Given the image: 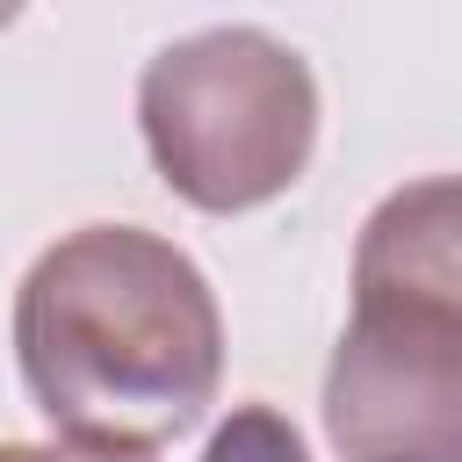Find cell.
Wrapping results in <instances>:
<instances>
[{
  "mask_svg": "<svg viewBox=\"0 0 462 462\" xmlns=\"http://www.w3.org/2000/svg\"><path fill=\"white\" fill-rule=\"evenodd\" d=\"M14 361L65 440L152 455L217 404L224 318L173 238L79 224L14 289Z\"/></svg>",
  "mask_w": 462,
  "mask_h": 462,
  "instance_id": "cell-1",
  "label": "cell"
},
{
  "mask_svg": "<svg viewBox=\"0 0 462 462\" xmlns=\"http://www.w3.org/2000/svg\"><path fill=\"white\" fill-rule=\"evenodd\" d=\"M137 130L180 202L238 217L303 180L318 144V79L267 29H195L144 65Z\"/></svg>",
  "mask_w": 462,
  "mask_h": 462,
  "instance_id": "cell-2",
  "label": "cell"
},
{
  "mask_svg": "<svg viewBox=\"0 0 462 462\" xmlns=\"http://www.w3.org/2000/svg\"><path fill=\"white\" fill-rule=\"evenodd\" d=\"M339 462H462V325L404 303H354L325 368Z\"/></svg>",
  "mask_w": 462,
  "mask_h": 462,
  "instance_id": "cell-3",
  "label": "cell"
},
{
  "mask_svg": "<svg viewBox=\"0 0 462 462\" xmlns=\"http://www.w3.org/2000/svg\"><path fill=\"white\" fill-rule=\"evenodd\" d=\"M354 303H404L462 325V173L404 180L354 238Z\"/></svg>",
  "mask_w": 462,
  "mask_h": 462,
  "instance_id": "cell-4",
  "label": "cell"
},
{
  "mask_svg": "<svg viewBox=\"0 0 462 462\" xmlns=\"http://www.w3.org/2000/svg\"><path fill=\"white\" fill-rule=\"evenodd\" d=\"M202 462H310V448H303V433H296L274 404H238V411L209 433Z\"/></svg>",
  "mask_w": 462,
  "mask_h": 462,
  "instance_id": "cell-5",
  "label": "cell"
},
{
  "mask_svg": "<svg viewBox=\"0 0 462 462\" xmlns=\"http://www.w3.org/2000/svg\"><path fill=\"white\" fill-rule=\"evenodd\" d=\"M0 462H152L123 448H79V440H0Z\"/></svg>",
  "mask_w": 462,
  "mask_h": 462,
  "instance_id": "cell-6",
  "label": "cell"
}]
</instances>
